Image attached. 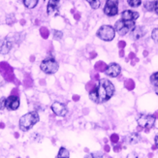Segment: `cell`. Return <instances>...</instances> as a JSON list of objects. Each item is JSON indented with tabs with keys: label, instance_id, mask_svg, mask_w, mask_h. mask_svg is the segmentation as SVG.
Here are the masks:
<instances>
[{
	"label": "cell",
	"instance_id": "6",
	"mask_svg": "<svg viewBox=\"0 0 158 158\" xmlns=\"http://www.w3.org/2000/svg\"><path fill=\"white\" fill-rule=\"evenodd\" d=\"M138 124L142 128H146V129H150L152 128L154 123H155V118L153 115H149V114H142L140 115V118L137 120Z\"/></svg>",
	"mask_w": 158,
	"mask_h": 158
},
{
	"label": "cell",
	"instance_id": "12",
	"mask_svg": "<svg viewBox=\"0 0 158 158\" xmlns=\"http://www.w3.org/2000/svg\"><path fill=\"white\" fill-rule=\"evenodd\" d=\"M121 18H122L121 19H123V20H128V22H135V20L139 18V13L130 11V10H126L124 12H122Z\"/></svg>",
	"mask_w": 158,
	"mask_h": 158
},
{
	"label": "cell",
	"instance_id": "32",
	"mask_svg": "<svg viewBox=\"0 0 158 158\" xmlns=\"http://www.w3.org/2000/svg\"><path fill=\"white\" fill-rule=\"evenodd\" d=\"M127 158H139V157H138V154H137L136 152H131V153H129L127 155Z\"/></svg>",
	"mask_w": 158,
	"mask_h": 158
},
{
	"label": "cell",
	"instance_id": "33",
	"mask_svg": "<svg viewBox=\"0 0 158 158\" xmlns=\"http://www.w3.org/2000/svg\"><path fill=\"white\" fill-rule=\"evenodd\" d=\"M153 11L158 15V0L154 1V7H153Z\"/></svg>",
	"mask_w": 158,
	"mask_h": 158
},
{
	"label": "cell",
	"instance_id": "36",
	"mask_svg": "<svg viewBox=\"0 0 158 158\" xmlns=\"http://www.w3.org/2000/svg\"><path fill=\"white\" fill-rule=\"evenodd\" d=\"M79 99H80V97H79L78 95H74L73 96V100L74 101H79Z\"/></svg>",
	"mask_w": 158,
	"mask_h": 158
},
{
	"label": "cell",
	"instance_id": "26",
	"mask_svg": "<svg viewBox=\"0 0 158 158\" xmlns=\"http://www.w3.org/2000/svg\"><path fill=\"white\" fill-rule=\"evenodd\" d=\"M152 38L155 41V42H158V28H155V29L152 30Z\"/></svg>",
	"mask_w": 158,
	"mask_h": 158
},
{
	"label": "cell",
	"instance_id": "23",
	"mask_svg": "<svg viewBox=\"0 0 158 158\" xmlns=\"http://www.w3.org/2000/svg\"><path fill=\"white\" fill-rule=\"evenodd\" d=\"M143 7H145V9L147 11H153V7H154V1H147L145 3V5H143Z\"/></svg>",
	"mask_w": 158,
	"mask_h": 158
},
{
	"label": "cell",
	"instance_id": "13",
	"mask_svg": "<svg viewBox=\"0 0 158 158\" xmlns=\"http://www.w3.org/2000/svg\"><path fill=\"white\" fill-rule=\"evenodd\" d=\"M60 5V0H49L47 7V12L48 14H52L53 12H56L58 10Z\"/></svg>",
	"mask_w": 158,
	"mask_h": 158
},
{
	"label": "cell",
	"instance_id": "37",
	"mask_svg": "<svg viewBox=\"0 0 158 158\" xmlns=\"http://www.w3.org/2000/svg\"><path fill=\"white\" fill-rule=\"evenodd\" d=\"M104 149H105V152H110V147H109L108 145H106L105 148H104Z\"/></svg>",
	"mask_w": 158,
	"mask_h": 158
},
{
	"label": "cell",
	"instance_id": "4",
	"mask_svg": "<svg viewBox=\"0 0 158 158\" xmlns=\"http://www.w3.org/2000/svg\"><path fill=\"white\" fill-rule=\"evenodd\" d=\"M135 22H128V20H118L114 25V30L118 31L120 35H125V34L131 32L135 28Z\"/></svg>",
	"mask_w": 158,
	"mask_h": 158
},
{
	"label": "cell",
	"instance_id": "5",
	"mask_svg": "<svg viewBox=\"0 0 158 158\" xmlns=\"http://www.w3.org/2000/svg\"><path fill=\"white\" fill-rule=\"evenodd\" d=\"M97 36L106 42L112 41L115 36V30L113 26L111 25H103L101 26L99 30L97 31Z\"/></svg>",
	"mask_w": 158,
	"mask_h": 158
},
{
	"label": "cell",
	"instance_id": "14",
	"mask_svg": "<svg viewBox=\"0 0 158 158\" xmlns=\"http://www.w3.org/2000/svg\"><path fill=\"white\" fill-rule=\"evenodd\" d=\"M140 140H141V137H140V135L138 133H131V134H129L128 136H126V138H125V141L128 143H131V145L139 143Z\"/></svg>",
	"mask_w": 158,
	"mask_h": 158
},
{
	"label": "cell",
	"instance_id": "21",
	"mask_svg": "<svg viewBox=\"0 0 158 158\" xmlns=\"http://www.w3.org/2000/svg\"><path fill=\"white\" fill-rule=\"evenodd\" d=\"M15 22H16V18H15V15H14V14H10V15L7 16V18H6V23H7V24L12 25Z\"/></svg>",
	"mask_w": 158,
	"mask_h": 158
},
{
	"label": "cell",
	"instance_id": "45",
	"mask_svg": "<svg viewBox=\"0 0 158 158\" xmlns=\"http://www.w3.org/2000/svg\"><path fill=\"white\" fill-rule=\"evenodd\" d=\"M0 127H1V128L4 127V124H3V123H0Z\"/></svg>",
	"mask_w": 158,
	"mask_h": 158
},
{
	"label": "cell",
	"instance_id": "10",
	"mask_svg": "<svg viewBox=\"0 0 158 158\" xmlns=\"http://www.w3.org/2000/svg\"><path fill=\"white\" fill-rule=\"evenodd\" d=\"M52 110L53 111V113L59 115V116H65L67 114V109L65 107L64 104L59 102H54L52 105Z\"/></svg>",
	"mask_w": 158,
	"mask_h": 158
},
{
	"label": "cell",
	"instance_id": "31",
	"mask_svg": "<svg viewBox=\"0 0 158 158\" xmlns=\"http://www.w3.org/2000/svg\"><path fill=\"white\" fill-rule=\"evenodd\" d=\"M95 86H96V85H94V82H93V81H90V82H88V84L86 85V89H87V90L90 91V90H92V89H93Z\"/></svg>",
	"mask_w": 158,
	"mask_h": 158
},
{
	"label": "cell",
	"instance_id": "25",
	"mask_svg": "<svg viewBox=\"0 0 158 158\" xmlns=\"http://www.w3.org/2000/svg\"><path fill=\"white\" fill-rule=\"evenodd\" d=\"M40 32H41V35H42V37L44 39H47L48 37H49V35H50L49 30H48L46 27H42V28L40 29Z\"/></svg>",
	"mask_w": 158,
	"mask_h": 158
},
{
	"label": "cell",
	"instance_id": "40",
	"mask_svg": "<svg viewBox=\"0 0 158 158\" xmlns=\"http://www.w3.org/2000/svg\"><path fill=\"white\" fill-rule=\"evenodd\" d=\"M80 17H81V16H80V14H76V15H75V19H76L77 20L80 19Z\"/></svg>",
	"mask_w": 158,
	"mask_h": 158
},
{
	"label": "cell",
	"instance_id": "20",
	"mask_svg": "<svg viewBox=\"0 0 158 158\" xmlns=\"http://www.w3.org/2000/svg\"><path fill=\"white\" fill-rule=\"evenodd\" d=\"M89 3V5L91 6L92 9H98L100 7V1L99 0H86Z\"/></svg>",
	"mask_w": 158,
	"mask_h": 158
},
{
	"label": "cell",
	"instance_id": "22",
	"mask_svg": "<svg viewBox=\"0 0 158 158\" xmlns=\"http://www.w3.org/2000/svg\"><path fill=\"white\" fill-rule=\"evenodd\" d=\"M124 85L128 90H132V89H134V87H135V82L132 80H127L124 82Z\"/></svg>",
	"mask_w": 158,
	"mask_h": 158
},
{
	"label": "cell",
	"instance_id": "29",
	"mask_svg": "<svg viewBox=\"0 0 158 158\" xmlns=\"http://www.w3.org/2000/svg\"><path fill=\"white\" fill-rule=\"evenodd\" d=\"M118 140H119V137H118V135H116V134H113V135L111 136V141H112V143H118Z\"/></svg>",
	"mask_w": 158,
	"mask_h": 158
},
{
	"label": "cell",
	"instance_id": "27",
	"mask_svg": "<svg viewBox=\"0 0 158 158\" xmlns=\"http://www.w3.org/2000/svg\"><path fill=\"white\" fill-rule=\"evenodd\" d=\"M63 36V34L61 31H58V30H54L53 31V37L56 39H61Z\"/></svg>",
	"mask_w": 158,
	"mask_h": 158
},
{
	"label": "cell",
	"instance_id": "24",
	"mask_svg": "<svg viewBox=\"0 0 158 158\" xmlns=\"http://www.w3.org/2000/svg\"><path fill=\"white\" fill-rule=\"evenodd\" d=\"M127 3L131 7H139L142 3L141 0H127Z\"/></svg>",
	"mask_w": 158,
	"mask_h": 158
},
{
	"label": "cell",
	"instance_id": "38",
	"mask_svg": "<svg viewBox=\"0 0 158 158\" xmlns=\"http://www.w3.org/2000/svg\"><path fill=\"white\" fill-rule=\"evenodd\" d=\"M155 145H156V147L158 148V134H157L156 137H155Z\"/></svg>",
	"mask_w": 158,
	"mask_h": 158
},
{
	"label": "cell",
	"instance_id": "1",
	"mask_svg": "<svg viewBox=\"0 0 158 158\" xmlns=\"http://www.w3.org/2000/svg\"><path fill=\"white\" fill-rule=\"evenodd\" d=\"M114 93V86L109 80L102 79L99 81L98 85H96L92 90L89 91V97L90 99L97 103L102 104L108 101Z\"/></svg>",
	"mask_w": 158,
	"mask_h": 158
},
{
	"label": "cell",
	"instance_id": "3",
	"mask_svg": "<svg viewBox=\"0 0 158 158\" xmlns=\"http://www.w3.org/2000/svg\"><path fill=\"white\" fill-rule=\"evenodd\" d=\"M40 68L44 73L52 75V74H54V73L57 72L59 65H58L57 61L56 59L52 56H50V57H48L42 61V63H41V65H40Z\"/></svg>",
	"mask_w": 158,
	"mask_h": 158
},
{
	"label": "cell",
	"instance_id": "7",
	"mask_svg": "<svg viewBox=\"0 0 158 158\" xmlns=\"http://www.w3.org/2000/svg\"><path fill=\"white\" fill-rule=\"evenodd\" d=\"M118 12V0H107L105 7H104V13L107 16L113 17L115 16Z\"/></svg>",
	"mask_w": 158,
	"mask_h": 158
},
{
	"label": "cell",
	"instance_id": "2",
	"mask_svg": "<svg viewBox=\"0 0 158 158\" xmlns=\"http://www.w3.org/2000/svg\"><path fill=\"white\" fill-rule=\"evenodd\" d=\"M39 121V114L37 112H31L23 115L19 119V129L22 131H28Z\"/></svg>",
	"mask_w": 158,
	"mask_h": 158
},
{
	"label": "cell",
	"instance_id": "39",
	"mask_svg": "<svg viewBox=\"0 0 158 158\" xmlns=\"http://www.w3.org/2000/svg\"><path fill=\"white\" fill-rule=\"evenodd\" d=\"M3 85H4V81H3V79L0 78V87H1Z\"/></svg>",
	"mask_w": 158,
	"mask_h": 158
},
{
	"label": "cell",
	"instance_id": "30",
	"mask_svg": "<svg viewBox=\"0 0 158 158\" xmlns=\"http://www.w3.org/2000/svg\"><path fill=\"white\" fill-rule=\"evenodd\" d=\"M85 158H103V155L99 153H92V154L87 155Z\"/></svg>",
	"mask_w": 158,
	"mask_h": 158
},
{
	"label": "cell",
	"instance_id": "18",
	"mask_svg": "<svg viewBox=\"0 0 158 158\" xmlns=\"http://www.w3.org/2000/svg\"><path fill=\"white\" fill-rule=\"evenodd\" d=\"M107 65L103 62V61H99V62H97L95 64V69L99 71V72H105L106 69H107Z\"/></svg>",
	"mask_w": 158,
	"mask_h": 158
},
{
	"label": "cell",
	"instance_id": "42",
	"mask_svg": "<svg viewBox=\"0 0 158 158\" xmlns=\"http://www.w3.org/2000/svg\"><path fill=\"white\" fill-rule=\"evenodd\" d=\"M95 56H96V53H95V52H93V53H91V56H90V57H91V58H94V57H95Z\"/></svg>",
	"mask_w": 158,
	"mask_h": 158
},
{
	"label": "cell",
	"instance_id": "11",
	"mask_svg": "<svg viewBox=\"0 0 158 158\" xmlns=\"http://www.w3.org/2000/svg\"><path fill=\"white\" fill-rule=\"evenodd\" d=\"M13 47V41L9 40V38H6L0 41V53L7 54L12 49Z\"/></svg>",
	"mask_w": 158,
	"mask_h": 158
},
{
	"label": "cell",
	"instance_id": "43",
	"mask_svg": "<svg viewBox=\"0 0 158 158\" xmlns=\"http://www.w3.org/2000/svg\"><path fill=\"white\" fill-rule=\"evenodd\" d=\"M134 56H135L134 53H130V58H134Z\"/></svg>",
	"mask_w": 158,
	"mask_h": 158
},
{
	"label": "cell",
	"instance_id": "28",
	"mask_svg": "<svg viewBox=\"0 0 158 158\" xmlns=\"http://www.w3.org/2000/svg\"><path fill=\"white\" fill-rule=\"evenodd\" d=\"M5 108H6V98L2 97L0 99V111H2Z\"/></svg>",
	"mask_w": 158,
	"mask_h": 158
},
{
	"label": "cell",
	"instance_id": "15",
	"mask_svg": "<svg viewBox=\"0 0 158 158\" xmlns=\"http://www.w3.org/2000/svg\"><path fill=\"white\" fill-rule=\"evenodd\" d=\"M132 32H133V37L135 39H140L141 37H143V35H145V31H143V29L142 28V27H137V28L135 27Z\"/></svg>",
	"mask_w": 158,
	"mask_h": 158
},
{
	"label": "cell",
	"instance_id": "8",
	"mask_svg": "<svg viewBox=\"0 0 158 158\" xmlns=\"http://www.w3.org/2000/svg\"><path fill=\"white\" fill-rule=\"evenodd\" d=\"M19 107V98L16 95H11L6 99V108L10 111H16Z\"/></svg>",
	"mask_w": 158,
	"mask_h": 158
},
{
	"label": "cell",
	"instance_id": "34",
	"mask_svg": "<svg viewBox=\"0 0 158 158\" xmlns=\"http://www.w3.org/2000/svg\"><path fill=\"white\" fill-rule=\"evenodd\" d=\"M126 46V43L124 42V41H120V42L118 43V47L120 48V49H123Z\"/></svg>",
	"mask_w": 158,
	"mask_h": 158
},
{
	"label": "cell",
	"instance_id": "19",
	"mask_svg": "<svg viewBox=\"0 0 158 158\" xmlns=\"http://www.w3.org/2000/svg\"><path fill=\"white\" fill-rule=\"evenodd\" d=\"M150 81L154 86L158 87V72H155L150 76Z\"/></svg>",
	"mask_w": 158,
	"mask_h": 158
},
{
	"label": "cell",
	"instance_id": "17",
	"mask_svg": "<svg viewBox=\"0 0 158 158\" xmlns=\"http://www.w3.org/2000/svg\"><path fill=\"white\" fill-rule=\"evenodd\" d=\"M56 158H69V152L65 148H61Z\"/></svg>",
	"mask_w": 158,
	"mask_h": 158
},
{
	"label": "cell",
	"instance_id": "44",
	"mask_svg": "<svg viewBox=\"0 0 158 158\" xmlns=\"http://www.w3.org/2000/svg\"><path fill=\"white\" fill-rule=\"evenodd\" d=\"M153 116H154V118H158V112H157V113H155Z\"/></svg>",
	"mask_w": 158,
	"mask_h": 158
},
{
	"label": "cell",
	"instance_id": "41",
	"mask_svg": "<svg viewBox=\"0 0 158 158\" xmlns=\"http://www.w3.org/2000/svg\"><path fill=\"white\" fill-rule=\"evenodd\" d=\"M119 54H120V56H123V54H124V52H123V50L121 49V51L119 52Z\"/></svg>",
	"mask_w": 158,
	"mask_h": 158
},
{
	"label": "cell",
	"instance_id": "16",
	"mask_svg": "<svg viewBox=\"0 0 158 158\" xmlns=\"http://www.w3.org/2000/svg\"><path fill=\"white\" fill-rule=\"evenodd\" d=\"M23 4L26 8L33 9V8H35L36 5L38 4V0H23Z\"/></svg>",
	"mask_w": 158,
	"mask_h": 158
},
{
	"label": "cell",
	"instance_id": "9",
	"mask_svg": "<svg viewBox=\"0 0 158 158\" xmlns=\"http://www.w3.org/2000/svg\"><path fill=\"white\" fill-rule=\"evenodd\" d=\"M105 72H106V74L108 75V76L114 78V77H118V75L120 74L121 68L118 63H111L107 67V69H106Z\"/></svg>",
	"mask_w": 158,
	"mask_h": 158
},
{
	"label": "cell",
	"instance_id": "35",
	"mask_svg": "<svg viewBox=\"0 0 158 158\" xmlns=\"http://www.w3.org/2000/svg\"><path fill=\"white\" fill-rule=\"evenodd\" d=\"M120 148H121V146H120V145H118V147H115V148H114V152H119V150H120Z\"/></svg>",
	"mask_w": 158,
	"mask_h": 158
}]
</instances>
